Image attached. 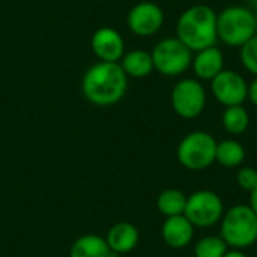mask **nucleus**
Listing matches in <instances>:
<instances>
[{
	"mask_svg": "<svg viewBox=\"0 0 257 257\" xmlns=\"http://www.w3.org/2000/svg\"><path fill=\"white\" fill-rule=\"evenodd\" d=\"M128 90V75L120 63L98 62L92 65L81 78L84 98L99 107L117 104Z\"/></svg>",
	"mask_w": 257,
	"mask_h": 257,
	"instance_id": "1",
	"label": "nucleus"
},
{
	"mask_svg": "<svg viewBox=\"0 0 257 257\" xmlns=\"http://www.w3.org/2000/svg\"><path fill=\"white\" fill-rule=\"evenodd\" d=\"M176 38L193 53L214 47L218 41L217 12L208 5L190 6L178 18Z\"/></svg>",
	"mask_w": 257,
	"mask_h": 257,
	"instance_id": "2",
	"label": "nucleus"
},
{
	"mask_svg": "<svg viewBox=\"0 0 257 257\" xmlns=\"http://www.w3.org/2000/svg\"><path fill=\"white\" fill-rule=\"evenodd\" d=\"M220 223V236L229 248L245 250L257 242V215L248 205L229 208Z\"/></svg>",
	"mask_w": 257,
	"mask_h": 257,
	"instance_id": "3",
	"label": "nucleus"
},
{
	"mask_svg": "<svg viewBox=\"0 0 257 257\" xmlns=\"http://www.w3.org/2000/svg\"><path fill=\"white\" fill-rule=\"evenodd\" d=\"M217 35L227 47L241 48L257 35L254 12L247 6H227L217 14Z\"/></svg>",
	"mask_w": 257,
	"mask_h": 257,
	"instance_id": "4",
	"label": "nucleus"
},
{
	"mask_svg": "<svg viewBox=\"0 0 257 257\" xmlns=\"http://www.w3.org/2000/svg\"><path fill=\"white\" fill-rule=\"evenodd\" d=\"M217 143L209 133L193 131L179 142L176 149L178 161L188 170H205L215 163Z\"/></svg>",
	"mask_w": 257,
	"mask_h": 257,
	"instance_id": "5",
	"label": "nucleus"
},
{
	"mask_svg": "<svg viewBox=\"0 0 257 257\" xmlns=\"http://www.w3.org/2000/svg\"><path fill=\"white\" fill-rule=\"evenodd\" d=\"M154 69L166 77L184 74L193 62V51L176 36L161 39L151 53Z\"/></svg>",
	"mask_w": 257,
	"mask_h": 257,
	"instance_id": "6",
	"label": "nucleus"
},
{
	"mask_svg": "<svg viewBox=\"0 0 257 257\" xmlns=\"http://www.w3.org/2000/svg\"><path fill=\"white\" fill-rule=\"evenodd\" d=\"M184 215L194 227H212L221 221L224 215V203L215 191L199 190L187 197Z\"/></svg>",
	"mask_w": 257,
	"mask_h": 257,
	"instance_id": "7",
	"label": "nucleus"
},
{
	"mask_svg": "<svg viewBox=\"0 0 257 257\" xmlns=\"http://www.w3.org/2000/svg\"><path fill=\"white\" fill-rule=\"evenodd\" d=\"M170 101L179 117L196 119L206 107V90L199 80L184 78L173 86Z\"/></svg>",
	"mask_w": 257,
	"mask_h": 257,
	"instance_id": "8",
	"label": "nucleus"
},
{
	"mask_svg": "<svg viewBox=\"0 0 257 257\" xmlns=\"http://www.w3.org/2000/svg\"><path fill=\"white\" fill-rule=\"evenodd\" d=\"M211 92L224 107L242 105L247 99L248 84L241 74L232 69H223L214 80H211Z\"/></svg>",
	"mask_w": 257,
	"mask_h": 257,
	"instance_id": "9",
	"label": "nucleus"
},
{
	"mask_svg": "<svg viewBox=\"0 0 257 257\" xmlns=\"http://www.w3.org/2000/svg\"><path fill=\"white\" fill-rule=\"evenodd\" d=\"M126 24L137 36H154L164 24V12L154 2H140L130 9Z\"/></svg>",
	"mask_w": 257,
	"mask_h": 257,
	"instance_id": "10",
	"label": "nucleus"
},
{
	"mask_svg": "<svg viewBox=\"0 0 257 257\" xmlns=\"http://www.w3.org/2000/svg\"><path fill=\"white\" fill-rule=\"evenodd\" d=\"M90 48L99 62L119 63L125 54V42L122 35L113 27H101L90 38Z\"/></svg>",
	"mask_w": 257,
	"mask_h": 257,
	"instance_id": "11",
	"label": "nucleus"
},
{
	"mask_svg": "<svg viewBox=\"0 0 257 257\" xmlns=\"http://www.w3.org/2000/svg\"><path fill=\"white\" fill-rule=\"evenodd\" d=\"M194 226L185 215L169 217L161 226V236L166 245L175 250H182L191 244L194 238Z\"/></svg>",
	"mask_w": 257,
	"mask_h": 257,
	"instance_id": "12",
	"label": "nucleus"
},
{
	"mask_svg": "<svg viewBox=\"0 0 257 257\" xmlns=\"http://www.w3.org/2000/svg\"><path fill=\"white\" fill-rule=\"evenodd\" d=\"M191 68L199 81H211L224 69V54L217 45L203 48L193 56Z\"/></svg>",
	"mask_w": 257,
	"mask_h": 257,
	"instance_id": "13",
	"label": "nucleus"
},
{
	"mask_svg": "<svg viewBox=\"0 0 257 257\" xmlns=\"http://www.w3.org/2000/svg\"><path fill=\"white\" fill-rule=\"evenodd\" d=\"M105 241H107L110 251L120 256V254H126L133 251L137 247L140 241V233L134 224L128 221H119L110 227L105 236Z\"/></svg>",
	"mask_w": 257,
	"mask_h": 257,
	"instance_id": "14",
	"label": "nucleus"
},
{
	"mask_svg": "<svg viewBox=\"0 0 257 257\" xmlns=\"http://www.w3.org/2000/svg\"><path fill=\"white\" fill-rule=\"evenodd\" d=\"M111 251L107 245L105 238L95 235V233H86L80 238H77L71 247L69 257H110Z\"/></svg>",
	"mask_w": 257,
	"mask_h": 257,
	"instance_id": "15",
	"label": "nucleus"
},
{
	"mask_svg": "<svg viewBox=\"0 0 257 257\" xmlns=\"http://www.w3.org/2000/svg\"><path fill=\"white\" fill-rule=\"evenodd\" d=\"M120 66L123 72L133 78H145L155 71L152 56L145 50H133L123 54L120 59Z\"/></svg>",
	"mask_w": 257,
	"mask_h": 257,
	"instance_id": "16",
	"label": "nucleus"
},
{
	"mask_svg": "<svg viewBox=\"0 0 257 257\" xmlns=\"http://www.w3.org/2000/svg\"><path fill=\"white\" fill-rule=\"evenodd\" d=\"M245 161V148L235 139H227L217 143L215 163L226 169H235Z\"/></svg>",
	"mask_w": 257,
	"mask_h": 257,
	"instance_id": "17",
	"label": "nucleus"
},
{
	"mask_svg": "<svg viewBox=\"0 0 257 257\" xmlns=\"http://www.w3.org/2000/svg\"><path fill=\"white\" fill-rule=\"evenodd\" d=\"M187 197L188 196H185L181 190L167 188L161 191L160 196L157 197V208L166 218L184 215L187 206Z\"/></svg>",
	"mask_w": 257,
	"mask_h": 257,
	"instance_id": "18",
	"label": "nucleus"
},
{
	"mask_svg": "<svg viewBox=\"0 0 257 257\" xmlns=\"http://www.w3.org/2000/svg\"><path fill=\"white\" fill-rule=\"evenodd\" d=\"M221 123L230 136H241L250 126V114L244 105L226 107L221 116Z\"/></svg>",
	"mask_w": 257,
	"mask_h": 257,
	"instance_id": "19",
	"label": "nucleus"
},
{
	"mask_svg": "<svg viewBox=\"0 0 257 257\" xmlns=\"http://www.w3.org/2000/svg\"><path fill=\"white\" fill-rule=\"evenodd\" d=\"M229 250L227 244L221 236L209 235L200 238L193 248L194 257H223Z\"/></svg>",
	"mask_w": 257,
	"mask_h": 257,
	"instance_id": "20",
	"label": "nucleus"
},
{
	"mask_svg": "<svg viewBox=\"0 0 257 257\" xmlns=\"http://www.w3.org/2000/svg\"><path fill=\"white\" fill-rule=\"evenodd\" d=\"M239 59L242 66L257 77V35L239 48Z\"/></svg>",
	"mask_w": 257,
	"mask_h": 257,
	"instance_id": "21",
	"label": "nucleus"
},
{
	"mask_svg": "<svg viewBox=\"0 0 257 257\" xmlns=\"http://www.w3.org/2000/svg\"><path fill=\"white\" fill-rule=\"evenodd\" d=\"M236 182L241 190L251 193L257 188V170L250 166H242L236 173Z\"/></svg>",
	"mask_w": 257,
	"mask_h": 257,
	"instance_id": "22",
	"label": "nucleus"
},
{
	"mask_svg": "<svg viewBox=\"0 0 257 257\" xmlns=\"http://www.w3.org/2000/svg\"><path fill=\"white\" fill-rule=\"evenodd\" d=\"M247 98H248V101H250L254 107H257V77L248 84Z\"/></svg>",
	"mask_w": 257,
	"mask_h": 257,
	"instance_id": "23",
	"label": "nucleus"
},
{
	"mask_svg": "<svg viewBox=\"0 0 257 257\" xmlns=\"http://www.w3.org/2000/svg\"><path fill=\"white\" fill-rule=\"evenodd\" d=\"M248 206L253 209V212L257 215V188L250 193V203H248Z\"/></svg>",
	"mask_w": 257,
	"mask_h": 257,
	"instance_id": "24",
	"label": "nucleus"
},
{
	"mask_svg": "<svg viewBox=\"0 0 257 257\" xmlns=\"http://www.w3.org/2000/svg\"><path fill=\"white\" fill-rule=\"evenodd\" d=\"M223 257H248L245 253H244V250H235V248H230V250H227L226 251V254Z\"/></svg>",
	"mask_w": 257,
	"mask_h": 257,
	"instance_id": "25",
	"label": "nucleus"
},
{
	"mask_svg": "<svg viewBox=\"0 0 257 257\" xmlns=\"http://www.w3.org/2000/svg\"><path fill=\"white\" fill-rule=\"evenodd\" d=\"M254 18H256V30H257V9H256V12H254Z\"/></svg>",
	"mask_w": 257,
	"mask_h": 257,
	"instance_id": "26",
	"label": "nucleus"
},
{
	"mask_svg": "<svg viewBox=\"0 0 257 257\" xmlns=\"http://www.w3.org/2000/svg\"><path fill=\"white\" fill-rule=\"evenodd\" d=\"M254 257H257V254H256V256H254Z\"/></svg>",
	"mask_w": 257,
	"mask_h": 257,
	"instance_id": "27",
	"label": "nucleus"
},
{
	"mask_svg": "<svg viewBox=\"0 0 257 257\" xmlns=\"http://www.w3.org/2000/svg\"><path fill=\"white\" fill-rule=\"evenodd\" d=\"M170 2H172V0H170Z\"/></svg>",
	"mask_w": 257,
	"mask_h": 257,
	"instance_id": "28",
	"label": "nucleus"
}]
</instances>
